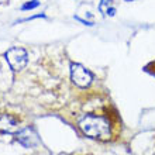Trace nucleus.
<instances>
[{
  "instance_id": "9d476101",
  "label": "nucleus",
  "mask_w": 155,
  "mask_h": 155,
  "mask_svg": "<svg viewBox=\"0 0 155 155\" xmlns=\"http://www.w3.org/2000/svg\"><path fill=\"white\" fill-rule=\"evenodd\" d=\"M124 2H135V0H124Z\"/></svg>"
},
{
  "instance_id": "6e6552de",
  "label": "nucleus",
  "mask_w": 155,
  "mask_h": 155,
  "mask_svg": "<svg viewBox=\"0 0 155 155\" xmlns=\"http://www.w3.org/2000/svg\"><path fill=\"white\" fill-rule=\"evenodd\" d=\"M45 14L44 13H40V14H37V16H31V17H25V18H21V20H18L17 23H24V21H30V20H35V18H45Z\"/></svg>"
},
{
  "instance_id": "423d86ee",
  "label": "nucleus",
  "mask_w": 155,
  "mask_h": 155,
  "mask_svg": "<svg viewBox=\"0 0 155 155\" xmlns=\"http://www.w3.org/2000/svg\"><path fill=\"white\" fill-rule=\"evenodd\" d=\"M99 12L104 17H114L116 13H117V8L113 6V0H100Z\"/></svg>"
},
{
  "instance_id": "7ed1b4c3",
  "label": "nucleus",
  "mask_w": 155,
  "mask_h": 155,
  "mask_svg": "<svg viewBox=\"0 0 155 155\" xmlns=\"http://www.w3.org/2000/svg\"><path fill=\"white\" fill-rule=\"evenodd\" d=\"M71 71V81L74 85H76L78 87H89L93 82V74L90 72L86 66H83L82 64H78V62H72L69 66Z\"/></svg>"
},
{
  "instance_id": "f257e3e1",
  "label": "nucleus",
  "mask_w": 155,
  "mask_h": 155,
  "mask_svg": "<svg viewBox=\"0 0 155 155\" xmlns=\"http://www.w3.org/2000/svg\"><path fill=\"white\" fill-rule=\"evenodd\" d=\"M79 130L94 140H109L111 137V124L106 117L87 114L78 121Z\"/></svg>"
},
{
  "instance_id": "39448f33",
  "label": "nucleus",
  "mask_w": 155,
  "mask_h": 155,
  "mask_svg": "<svg viewBox=\"0 0 155 155\" xmlns=\"http://www.w3.org/2000/svg\"><path fill=\"white\" fill-rule=\"evenodd\" d=\"M0 131L6 134L18 133V121L12 114H0Z\"/></svg>"
},
{
  "instance_id": "f03ea898",
  "label": "nucleus",
  "mask_w": 155,
  "mask_h": 155,
  "mask_svg": "<svg viewBox=\"0 0 155 155\" xmlns=\"http://www.w3.org/2000/svg\"><path fill=\"white\" fill-rule=\"evenodd\" d=\"M4 58L7 61L10 69L14 72L23 71L28 64V54L21 47H12L4 52Z\"/></svg>"
},
{
  "instance_id": "1a4fd4ad",
  "label": "nucleus",
  "mask_w": 155,
  "mask_h": 155,
  "mask_svg": "<svg viewBox=\"0 0 155 155\" xmlns=\"http://www.w3.org/2000/svg\"><path fill=\"white\" fill-rule=\"evenodd\" d=\"M75 20L81 21V23H83V24H85V25H93V23H90V21H86V20H82L81 17H75Z\"/></svg>"
},
{
  "instance_id": "20e7f679",
  "label": "nucleus",
  "mask_w": 155,
  "mask_h": 155,
  "mask_svg": "<svg viewBox=\"0 0 155 155\" xmlns=\"http://www.w3.org/2000/svg\"><path fill=\"white\" fill-rule=\"evenodd\" d=\"M16 138L24 148H33L40 144V138L33 127H25L21 131H18Z\"/></svg>"
},
{
  "instance_id": "0eeeda50",
  "label": "nucleus",
  "mask_w": 155,
  "mask_h": 155,
  "mask_svg": "<svg viewBox=\"0 0 155 155\" xmlns=\"http://www.w3.org/2000/svg\"><path fill=\"white\" fill-rule=\"evenodd\" d=\"M38 6H40V2H38V0H30V2H27V3H24L21 6V10H23V12H25V10H33V8H37Z\"/></svg>"
}]
</instances>
